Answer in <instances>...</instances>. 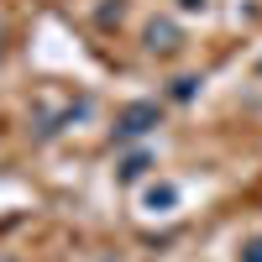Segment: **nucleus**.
<instances>
[{
    "label": "nucleus",
    "mask_w": 262,
    "mask_h": 262,
    "mask_svg": "<svg viewBox=\"0 0 262 262\" xmlns=\"http://www.w3.org/2000/svg\"><path fill=\"white\" fill-rule=\"evenodd\" d=\"M147 121H152V111H147V105H137V111H126V121H121V126H126V131H142Z\"/></svg>",
    "instance_id": "nucleus-1"
},
{
    "label": "nucleus",
    "mask_w": 262,
    "mask_h": 262,
    "mask_svg": "<svg viewBox=\"0 0 262 262\" xmlns=\"http://www.w3.org/2000/svg\"><path fill=\"white\" fill-rule=\"evenodd\" d=\"M247 262H262V242H252V247H247Z\"/></svg>",
    "instance_id": "nucleus-2"
}]
</instances>
